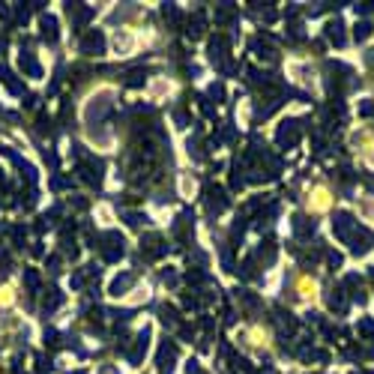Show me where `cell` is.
Returning <instances> with one entry per match:
<instances>
[{"label":"cell","instance_id":"obj_6","mask_svg":"<svg viewBox=\"0 0 374 374\" xmlns=\"http://www.w3.org/2000/svg\"><path fill=\"white\" fill-rule=\"evenodd\" d=\"M224 204H228V201H224V192H221V189H207V207H210V213H213V210L221 213Z\"/></svg>","mask_w":374,"mask_h":374},{"label":"cell","instance_id":"obj_10","mask_svg":"<svg viewBox=\"0 0 374 374\" xmlns=\"http://www.w3.org/2000/svg\"><path fill=\"white\" fill-rule=\"evenodd\" d=\"M293 228H296L299 237H309V234H314V221H309L306 216H296L293 218Z\"/></svg>","mask_w":374,"mask_h":374},{"label":"cell","instance_id":"obj_12","mask_svg":"<svg viewBox=\"0 0 374 374\" xmlns=\"http://www.w3.org/2000/svg\"><path fill=\"white\" fill-rule=\"evenodd\" d=\"M368 36H371V24H368V21H356V30H353V39H356V42H365Z\"/></svg>","mask_w":374,"mask_h":374},{"label":"cell","instance_id":"obj_7","mask_svg":"<svg viewBox=\"0 0 374 374\" xmlns=\"http://www.w3.org/2000/svg\"><path fill=\"white\" fill-rule=\"evenodd\" d=\"M132 281H135V273H126V276H117L114 281H111V293H114V296H120L123 290H129V287H132Z\"/></svg>","mask_w":374,"mask_h":374},{"label":"cell","instance_id":"obj_17","mask_svg":"<svg viewBox=\"0 0 374 374\" xmlns=\"http://www.w3.org/2000/svg\"><path fill=\"white\" fill-rule=\"evenodd\" d=\"M159 314H162V320H165V323H177V312H174V309L162 306V312H159Z\"/></svg>","mask_w":374,"mask_h":374},{"label":"cell","instance_id":"obj_3","mask_svg":"<svg viewBox=\"0 0 374 374\" xmlns=\"http://www.w3.org/2000/svg\"><path fill=\"white\" fill-rule=\"evenodd\" d=\"M347 243H350V251H353V254H365V251L374 246V234L365 231V228H356V234H353Z\"/></svg>","mask_w":374,"mask_h":374},{"label":"cell","instance_id":"obj_18","mask_svg":"<svg viewBox=\"0 0 374 374\" xmlns=\"http://www.w3.org/2000/svg\"><path fill=\"white\" fill-rule=\"evenodd\" d=\"M359 111H362V117H374V102H365Z\"/></svg>","mask_w":374,"mask_h":374},{"label":"cell","instance_id":"obj_2","mask_svg":"<svg viewBox=\"0 0 374 374\" xmlns=\"http://www.w3.org/2000/svg\"><path fill=\"white\" fill-rule=\"evenodd\" d=\"M99 243H102L99 249H102L105 260H117V257L123 254V237H120V234H105Z\"/></svg>","mask_w":374,"mask_h":374},{"label":"cell","instance_id":"obj_13","mask_svg":"<svg viewBox=\"0 0 374 374\" xmlns=\"http://www.w3.org/2000/svg\"><path fill=\"white\" fill-rule=\"evenodd\" d=\"M251 48L257 51V57H260V60H276V51H273L270 45H264V42H260V39H257V42H254Z\"/></svg>","mask_w":374,"mask_h":374},{"label":"cell","instance_id":"obj_14","mask_svg":"<svg viewBox=\"0 0 374 374\" xmlns=\"http://www.w3.org/2000/svg\"><path fill=\"white\" fill-rule=\"evenodd\" d=\"M42 36L45 39H54L57 36V21L54 18H42Z\"/></svg>","mask_w":374,"mask_h":374},{"label":"cell","instance_id":"obj_5","mask_svg":"<svg viewBox=\"0 0 374 374\" xmlns=\"http://www.w3.org/2000/svg\"><path fill=\"white\" fill-rule=\"evenodd\" d=\"M102 48H105V39H102L96 30L84 36V42H81V51H84V54H99Z\"/></svg>","mask_w":374,"mask_h":374},{"label":"cell","instance_id":"obj_15","mask_svg":"<svg viewBox=\"0 0 374 374\" xmlns=\"http://www.w3.org/2000/svg\"><path fill=\"white\" fill-rule=\"evenodd\" d=\"M329 309H332V312H342V309H344V296H342V290H332V296H329Z\"/></svg>","mask_w":374,"mask_h":374},{"label":"cell","instance_id":"obj_8","mask_svg":"<svg viewBox=\"0 0 374 374\" xmlns=\"http://www.w3.org/2000/svg\"><path fill=\"white\" fill-rule=\"evenodd\" d=\"M344 27H342V21L335 18V21H329L326 24V39H332L335 45H344V33H342Z\"/></svg>","mask_w":374,"mask_h":374},{"label":"cell","instance_id":"obj_16","mask_svg":"<svg viewBox=\"0 0 374 374\" xmlns=\"http://www.w3.org/2000/svg\"><path fill=\"white\" fill-rule=\"evenodd\" d=\"M359 335H365V339H374V320H359Z\"/></svg>","mask_w":374,"mask_h":374},{"label":"cell","instance_id":"obj_20","mask_svg":"<svg viewBox=\"0 0 374 374\" xmlns=\"http://www.w3.org/2000/svg\"><path fill=\"white\" fill-rule=\"evenodd\" d=\"M353 374H371V371H353Z\"/></svg>","mask_w":374,"mask_h":374},{"label":"cell","instance_id":"obj_11","mask_svg":"<svg viewBox=\"0 0 374 374\" xmlns=\"http://www.w3.org/2000/svg\"><path fill=\"white\" fill-rule=\"evenodd\" d=\"M174 359H177V347H174V344H162V350H159V365H162V368H171Z\"/></svg>","mask_w":374,"mask_h":374},{"label":"cell","instance_id":"obj_19","mask_svg":"<svg viewBox=\"0 0 374 374\" xmlns=\"http://www.w3.org/2000/svg\"><path fill=\"white\" fill-rule=\"evenodd\" d=\"M329 264H332V267H339V264H342V254H335V251H329Z\"/></svg>","mask_w":374,"mask_h":374},{"label":"cell","instance_id":"obj_9","mask_svg":"<svg viewBox=\"0 0 374 374\" xmlns=\"http://www.w3.org/2000/svg\"><path fill=\"white\" fill-rule=\"evenodd\" d=\"M108 108H111V96H108V93H102L99 99H93V102H90V117H102Z\"/></svg>","mask_w":374,"mask_h":374},{"label":"cell","instance_id":"obj_1","mask_svg":"<svg viewBox=\"0 0 374 374\" xmlns=\"http://www.w3.org/2000/svg\"><path fill=\"white\" fill-rule=\"evenodd\" d=\"M356 228H359V221H353V216L350 213H335V221H332V231H335V237L339 240H350L353 234H356Z\"/></svg>","mask_w":374,"mask_h":374},{"label":"cell","instance_id":"obj_4","mask_svg":"<svg viewBox=\"0 0 374 374\" xmlns=\"http://www.w3.org/2000/svg\"><path fill=\"white\" fill-rule=\"evenodd\" d=\"M296 138H299L296 123H293V120H290V123H281V129H279V144H281V147H293Z\"/></svg>","mask_w":374,"mask_h":374}]
</instances>
